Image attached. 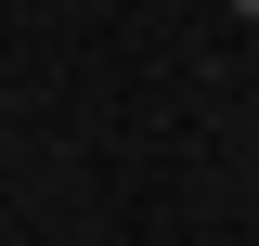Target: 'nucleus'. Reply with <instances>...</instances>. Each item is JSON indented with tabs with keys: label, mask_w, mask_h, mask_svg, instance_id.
Returning a JSON list of instances; mask_svg holds the SVG:
<instances>
[{
	"label": "nucleus",
	"mask_w": 259,
	"mask_h": 246,
	"mask_svg": "<svg viewBox=\"0 0 259 246\" xmlns=\"http://www.w3.org/2000/svg\"><path fill=\"white\" fill-rule=\"evenodd\" d=\"M233 13H259V0H233Z\"/></svg>",
	"instance_id": "1"
}]
</instances>
